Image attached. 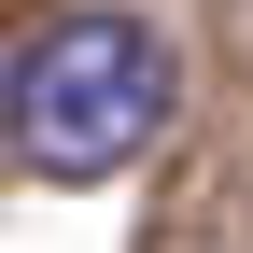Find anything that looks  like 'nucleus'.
Wrapping results in <instances>:
<instances>
[{
  "label": "nucleus",
  "instance_id": "nucleus-1",
  "mask_svg": "<svg viewBox=\"0 0 253 253\" xmlns=\"http://www.w3.org/2000/svg\"><path fill=\"white\" fill-rule=\"evenodd\" d=\"M169 113H183V42L113 0H71L0 56V155L42 183H126V155H155Z\"/></svg>",
  "mask_w": 253,
  "mask_h": 253
}]
</instances>
